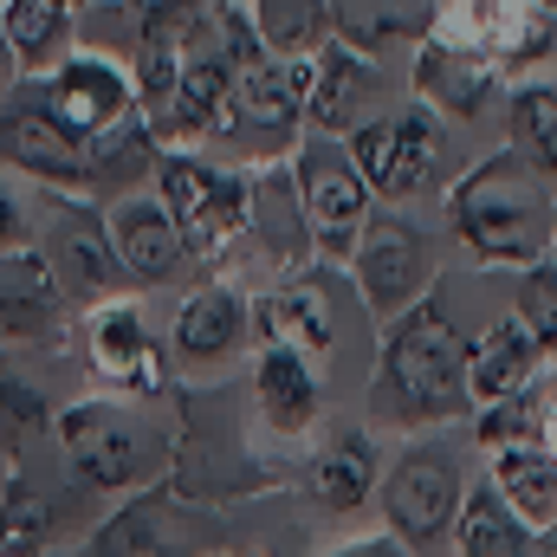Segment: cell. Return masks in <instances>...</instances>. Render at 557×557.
Here are the masks:
<instances>
[{
  "instance_id": "cell-32",
  "label": "cell",
  "mask_w": 557,
  "mask_h": 557,
  "mask_svg": "<svg viewBox=\"0 0 557 557\" xmlns=\"http://www.w3.org/2000/svg\"><path fill=\"white\" fill-rule=\"evenodd\" d=\"M506 143L557 182V78H525L506 98Z\"/></svg>"
},
{
  "instance_id": "cell-41",
  "label": "cell",
  "mask_w": 557,
  "mask_h": 557,
  "mask_svg": "<svg viewBox=\"0 0 557 557\" xmlns=\"http://www.w3.org/2000/svg\"><path fill=\"white\" fill-rule=\"evenodd\" d=\"M0 486H7V460H0Z\"/></svg>"
},
{
  "instance_id": "cell-7",
  "label": "cell",
  "mask_w": 557,
  "mask_h": 557,
  "mask_svg": "<svg viewBox=\"0 0 557 557\" xmlns=\"http://www.w3.org/2000/svg\"><path fill=\"white\" fill-rule=\"evenodd\" d=\"M467 499V467L447 441H416L396 454V467L383 473V525L409 545V552H441L454 539Z\"/></svg>"
},
{
  "instance_id": "cell-20",
  "label": "cell",
  "mask_w": 557,
  "mask_h": 557,
  "mask_svg": "<svg viewBox=\"0 0 557 557\" xmlns=\"http://www.w3.org/2000/svg\"><path fill=\"white\" fill-rule=\"evenodd\" d=\"M104 227H111V247H117V267L131 285H169V278L188 267V247L169 221V208L156 201V188H131L117 201H104Z\"/></svg>"
},
{
  "instance_id": "cell-43",
  "label": "cell",
  "mask_w": 557,
  "mask_h": 557,
  "mask_svg": "<svg viewBox=\"0 0 557 557\" xmlns=\"http://www.w3.org/2000/svg\"><path fill=\"white\" fill-rule=\"evenodd\" d=\"M78 7H85V0H78Z\"/></svg>"
},
{
  "instance_id": "cell-38",
  "label": "cell",
  "mask_w": 557,
  "mask_h": 557,
  "mask_svg": "<svg viewBox=\"0 0 557 557\" xmlns=\"http://www.w3.org/2000/svg\"><path fill=\"white\" fill-rule=\"evenodd\" d=\"M532 447L557 460V389L539 383V403H532Z\"/></svg>"
},
{
  "instance_id": "cell-26",
  "label": "cell",
  "mask_w": 557,
  "mask_h": 557,
  "mask_svg": "<svg viewBox=\"0 0 557 557\" xmlns=\"http://www.w3.org/2000/svg\"><path fill=\"white\" fill-rule=\"evenodd\" d=\"M305 493H311V506H318L324 519H350V512H363V506L383 493V460H376V441H370L363 428L331 434V441L318 447L311 473H305Z\"/></svg>"
},
{
  "instance_id": "cell-36",
  "label": "cell",
  "mask_w": 557,
  "mask_h": 557,
  "mask_svg": "<svg viewBox=\"0 0 557 557\" xmlns=\"http://www.w3.org/2000/svg\"><path fill=\"white\" fill-rule=\"evenodd\" d=\"M46 428H52L46 396L33 383H20V376H0V441H33Z\"/></svg>"
},
{
  "instance_id": "cell-24",
  "label": "cell",
  "mask_w": 557,
  "mask_h": 557,
  "mask_svg": "<svg viewBox=\"0 0 557 557\" xmlns=\"http://www.w3.org/2000/svg\"><path fill=\"white\" fill-rule=\"evenodd\" d=\"M208 26H214V0H149V7H143V39H137V59H131L143 111L182 78L195 39H201Z\"/></svg>"
},
{
  "instance_id": "cell-13",
  "label": "cell",
  "mask_w": 557,
  "mask_h": 557,
  "mask_svg": "<svg viewBox=\"0 0 557 557\" xmlns=\"http://www.w3.org/2000/svg\"><path fill=\"white\" fill-rule=\"evenodd\" d=\"M434 33H447L460 46H480L506 78L545 65L557 52V13L539 7V0H447Z\"/></svg>"
},
{
  "instance_id": "cell-6",
  "label": "cell",
  "mask_w": 557,
  "mask_h": 557,
  "mask_svg": "<svg viewBox=\"0 0 557 557\" xmlns=\"http://www.w3.org/2000/svg\"><path fill=\"white\" fill-rule=\"evenodd\" d=\"M292 182H298V201H305V227H311V253L324 267H344L363 221L376 214V188L370 175L357 169L350 143L344 137H324V131H305L292 143Z\"/></svg>"
},
{
  "instance_id": "cell-3",
  "label": "cell",
  "mask_w": 557,
  "mask_h": 557,
  "mask_svg": "<svg viewBox=\"0 0 557 557\" xmlns=\"http://www.w3.org/2000/svg\"><path fill=\"white\" fill-rule=\"evenodd\" d=\"M52 434L65 467L91 493H137L149 480H169L182 454V428H162L149 396H117V389L59 409Z\"/></svg>"
},
{
  "instance_id": "cell-39",
  "label": "cell",
  "mask_w": 557,
  "mask_h": 557,
  "mask_svg": "<svg viewBox=\"0 0 557 557\" xmlns=\"http://www.w3.org/2000/svg\"><path fill=\"white\" fill-rule=\"evenodd\" d=\"M13 78H20V65H13V52H7V39H0V91H7Z\"/></svg>"
},
{
  "instance_id": "cell-9",
  "label": "cell",
  "mask_w": 557,
  "mask_h": 557,
  "mask_svg": "<svg viewBox=\"0 0 557 557\" xmlns=\"http://www.w3.org/2000/svg\"><path fill=\"white\" fill-rule=\"evenodd\" d=\"M20 78L33 85V98L46 104V117H52L65 137H78V143L104 137L111 124H124V117H137L143 111L137 72L117 65V59H104V52H65L59 65H46V72H20Z\"/></svg>"
},
{
  "instance_id": "cell-19",
  "label": "cell",
  "mask_w": 557,
  "mask_h": 557,
  "mask_svg": "<svg viewBox=\"0 0 557 557\" xmlns=\"http://www.w3.org/2000/svg\"><path fill=\"white\" fill-rule=\"evenodd\" d=\"M247 247L273 267V273H305L311 253V227H305V201L292 182V162H253L247 169Z\"/></svg>"
},
{
  "instance_id": "cell-12",
  "label": "cell",
  "mask_w": 557,
  "mask_h": 557,
  "mask_svg": "<svg viewBox=\"0 0 557 557\" xmlns=\"http://www.w3.org/2000/svg\"><path fill=\"white\" fill-rule=\"evenodd\" d=\"M85 363L117 396H149V403L169 396V350L156 344V331L131 292L85 305Z\"/></svg>"
},
{
  "instance_id": "cell-23",
  "label": "cell",
  "mask_w": 557,
  "mask_h": 557,
  "mask_svg": "<svg viewBox=\"0 0 557 557\" xmlns=\"http://www.w3.org/2000/svg\"><path fill=\"white\" fill-rule=\"evenodd\" d=\"M545 363H552V350H545L519 318L486 324L480 337H467V396H473V409L539 389V383H545Z\"/></svg>"
},
{
  "instance_id": "cell-8",
  "label": "cell",
  "mask_w": 557,
  "mask_h": 557,
  "mask_svg": "<svg viewBox=\"0 0 557 557\" xmlns=\"http://www.w3.org/2000/svg\"><path fill=\"white\" fill-rule=\"evenodd\" d=\"M344 273L357 285L363 311H370L376 324H389V318H403L409 305L428 298V285H434V247H428V234H421L409 214L376 208V214L363 221V234H357Z\"/></svg>"
},
{
  "instance_id": "cell-27",
  "label": "cell",
  "mask_w": 557,
  "mask_h": 557,
  "mask_svg": "<svg viewBox=\"0 0 557 557\" xmlns=\"http://www.w3.org/2000/svg\"><path fill=\"white\" fill-rule=\"evenodd\" d=\"M156 156H162V143L149 131V117H124V124H111L104 137L85 143V195L91 201H117V195H131V188H149V175H156Z\"/></svg>"
},
{
  "instance_id": "cell-42",
  "label": "cell",
  "mask_w": 557,
  "mask_h": 557,
  "mask_svg": "<svg viewBox=\"0 0 557 557\" xmlns=\"http://www.w3.org/2000/svg\"><path fill=\"white\" fill-rule=\"evenodd\" d=\"M539 7H552V13H557V0H539Z\"/></svg>"
},
{
  "instance_id": "cell-33",
  "label": "cell",
  "mask_w": 557,
  "mask_h": 557,
  "mask_svg": "<svg viewBox=\"0 0 557 557\" xmlns=\"http://www.w3.org/2000/svg\"><path fill=\"white\" fill-rule=\"evenodd\" d=\"M247 13L260 46L285 59H311L331 39V0H247Z\"/></svg>"
},
{
  "instance_id": "cell-40",
  "label": "cell",
  "mask_w": 557,
  "mask_h": 557,
  "mask_svg": "<svg viewBox=\"0 0 557 557\" xmlns=\"http://www.w3.org/2000/svg\"><path fill=\"white\" fill-rule=\"evenodd\" d=\"M552 260H557V221H552Z\"/></svg>"
},
{
  "instance_id": "cell-18",
  "label": "cell",
  "mask_w": 557,
  "mask_h": 557,
  "mask_svg": "<svg viewBox=\"0 0 557 557\" xmlns=\"http://www.w3.org/2000/svg\"><path fill=\"white\" fill-rule=\"evenodd\" d=\"M253 344V305L227 285V278H208L195 285L182 305H175V331H169V357L188 370V376H208V370H227L240 350Z\"/></svg>"
},
{
  "instance_id": "cell-30",
  "label": "cell",
  "mask_w": 557,
  "mask_h": 557,
  "mask_svg": "<svg viewBox=\"0 0 557 557\" xmlns=\"http://www.w3.org/2000/svg\"><path fill=\"white\" fill-rule=\"evenodd\" d=\"M78 0H0V39L20 72H46L72 52Z\"/></svg>"
},
{
  "instance_id": "cell-15",
  "label": "cell",
  "mask_w": 557,
  "mask_h": 557,
  "mask_svg": "<svg viewBox=\"0 0 557 557\" xmlns=\"http://www.w3.org/2000/svg\"><path fill=\"white\" fill-rule=\"evenodd\" d=\"M383 52H363L350 39H324L311 52V98H305V131L350 137L357 124L383 117Z\"/></svg>"
},
{
  "instance_id": "cell-2",
  "label": "cell",
  "mask_w": 557,
  "mask_h": 557,
  "mask_svg": "<svg viewBox=\"0 0 557 557\" xmlns=\"http://www.w3.org/2000/svg\"><path fill=\"white\" fill-rule=\"evenodd\" d=\"M467 409H473L467 337L434 298H421L403 318H389V337L370 370V421L376 428H447Z\"/></svg>"
},
{
  "instance_id": "cell-34",
  "label": "cell",
  "mask_w": 557,
  "mask_h": 557,
  "mask_svg": "<svg viewBox=\"0 0 557 557\" xmlns=\"http://www.w3.org/2000/svg\"><path fill=\"white\" fill-rule=\"evenodd\" d=\"M46 532H52V499L33 480L7 473V486H0V557L46 552Z\"/></svg>"
},
{
  "instance_id": "cell-4",
  "label": "cell",
  "mask_w": 557,
  "mask_h": 557,
  "mask_svg": "<svg viewBox=\"0 0 557 557\" xmlns=\"http://www.w3.org/2000/svg\"><path fill=\"white\" fill-rule=\"evenodd\" d=\"M156 201L169 208L195 267H221L247 247V169L201 156L195 143H169L149 175Z\"/></svg>"
},
{
  "instance_id": "cell-1",
  "label": "cell",
  "mask_w": 557,
  "mask_h": 557,
  "mask_svg": "<svg viewBox=\"0 0 557 557\" xmlns=\"http://www.w3.org/2000/svg\"><path fill=\"white\" fill-rule=\"evenodd\" d=\"M552 221H557V182L532 169L512 143L480 156L467 175L447 182V227L480 267H532L552 253Z\"/></svg>"
},
{
  "instance_id": "cell-16",
  "label": "cell",
  "mask_w": 557,
  "mask_h": 557,
  "mask_svg": "<svg viewBox=\"0 0 557 557\" xmlns=\"http://www.w3.org/2000/svg\"><path fill=\"white\" fill-rule=\"evenodd\" d=\"M499 85H506V72L480 46H460L447 33H428V39L409 46V98L428 104L434 117L473 124V117H486V104H493Z\"/></svg>"
},
{
  "instance_id": "cell-14",
  "label": "cell",
  "mask_w": 557,
  "mask_h": 557,
  "mask_svg": "<svg viewBox=\"0 0 557 557\" xmlns=\"http://www.w3.org/2000/svg\"><path fill=\"white\" fill-rule=\"evenodd\" d=\"M39 253L52 260L72 305H98L111 292H131V278L117 267V247H111V227H104V201H91V195H65L52 208V221L39 234Z\"/></svg>"
},
{
  "instance_id": "cell-28",
  "label": "cell",
  "mask_w": 557,
  "mask_h": 557,
  "mask_svg": "<svg viewBox=\"0 0 557 557\" xmlns=\"http://www.w3.org/2000/svg\"><path fill=\"white\" fill-rule=\"evenodd\" d=\"M447 0H331V33L363 46V52H389V46H416L441 26Z\"/></svg>"
},
{
  "instance_id": "cell-29",
  "label": "cell",
  "mask_w": 557,
  "mask_h": 557,
  "mask_svg": "<svg viewBox=\"0 0 557 557\" xmlns=\"http://www.w3.org/2000/svg\"><path fill=\"white\" fill-rule=\"evenodd\" d=\"M539 545H545V532H532V525L506 506V493H499L493 480H486V486H467L447 552H460V557H532Z\"/></svg>"
},
{
  "instance_id": "cell-35",
  "label": "cell",
  "mask_w": 557,
  "mask_h": 557,
  "mask_svg": "<svg viewBox=\"0 0 557 557\" xmlns=\"http://www.w3.org/2000/svg\"><path fill=\"white\" fill-rule=\"evenodd\" d=\"M512 318L545 344L557 357V260H532V267H519V285H512Z\"/></svg>"
},
{
  "instance_id": "cell-17",
  "label": "cell",
  "mask_w": 557,
  "mask_h": 557,
  "mask_svg": "<svg viewBox=\"0 0 557 557\" xmlns=\"http://www.w3.org/2000/svg\"><path fill=\"white\" fill-rule=\"evenodd\" d=\"M0 162L46 182V188H59V195H85V143L65 137L46 117V104L33 98L26 78H13L0 91Z\"/></svg>"
},
{
  "instance_id": "cell-11",
  "label": "cell",
  "mask_w": 557,
  "mask_h": 557,
  "mask_svg": "<svg viewBox=\"0 0 557 557\" xmlns=\"http://www.w3.org/2000/svg\"><path fill=\"white\" fill-rule=\"evenodd\" d=\"M214 539V512H201L175 480H149L137 493H124V506L85 539V552L98 557H169V552H208Z\"/></svg>"
},
{
  "instance_id": "cell-22",
  "label": "cell",
  "mask_w": 557,
  "mask_h": 557,
  "mask_svg": "<svg viewBox=\"0 0 557 557\" xmlns=\"http://www.w3.org/2000/svg\"><path fill=\"white\" fill-rule=\"evenodd\" d=\"M253 305V344H285V350H305L311 363L337 357V318H331V298L318 278L285 273L278 285H267Z\"/></svg>"
},
{
  "instance_id": "cell-31",
  "label": "cell",
  "mask_w": 557,
  "mask_h": 557,
  "mask_svg": "<svg viewBox=\"0 0 557 557\" xmlns=\"http://www.w3.org/2000/svg\"><path fill=\"white\" fill-rule=\"evenodd\" d=\"M486 480L506 493V506H512L532 532H552L557 525V460L539 454L532 441L493 447V454H486Z\"/></svg>"
},
{
  "instance_id": "cell-10",
  "label": "cell",
  "mask_w": 557,
  "mask_h": 557,
  "mask_svg": "<svg viewBox=\"0 0 557 557\" xmlns=\"http://www.w3.org/2000/svg\"><path fill=\"white\" fill-rule=\"evenodd\" d=\"M344 143H350L357 169L370 175L376 201H416L421 188L441 175V162H447V131H441V117L428 104L383 111V117L357 124Z\"/></svg>"
},
{
  "instance_id": "cell-21",
  "label": "cell",
  "mask_w": 557,
  "mask_h": 557,
  "mask_svg": "<svg viewBox=\"0 0 557 557\" xmlns=\"http://www.w3.org/2000/svg\"><path fill=\"white\" fill-rule=\"evenodd\" d=\"M253 416L273 441H305L324 416V376L305 350L260 344L253 350Z\"/></svg>"
},
{
  "instance_id": "cell-37",
  "label": "cell",
  "mask_w": 557,
  "mask_h": 557,
  "mask_svg": "<svg viewBox=\"0 0 557 557\" xmlns=\"http://www.w3.org/2000/svg\"><path fill=\"white\" fill-rule=\"evenodd\" d=\"M33 240V221H26V201L0 182V253H13V247H26Z\"/></svg>"
},
{
  "instance_id": "cell-5",
  "label": "cell",
  "mask_w": 557,
  "mask_h": 557,
  "mask_svg": "<svg viewBox=\"0 0 557 557\" xmlns=\"http://www.w3.org/2000/svg\"><path fill=\"white\" fill-rule=\"evenodd\" d=\"M305 98H311V59H285V52H253L227 98H221V117L208 143H227L240 149L247 162H273L292 156V143L305 137Z\"/></svg>"
},
{
  "instance_id": "cell-25",
  "label": "cell",
  "mask_w": 557,
  "mask_h": 557,
  "mask_svg": "<svg viewBox=\"0 0 557 557\" xmlns=\"http://www.w3.org/2000/svg\"><path fill=\"white\" fill-rule=\"evenodd\" d=\"M65 305H72L65 285L33 240L0 253V344H46L59 331Z\"/></svg>"
}]
</instances>
